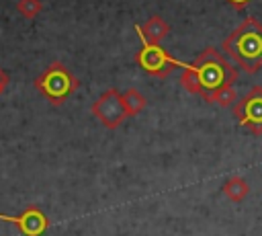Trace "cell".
Here are the masks:
<instances>
[{
    "label": "cell",
    "mask_w": 262,
    "mask_h": 236,
    "mask_svg": "<svg viewBox=\"0 0 262 236\" xmlns=\"http://www.w3.org/2000/svg\"><path fill=\"white\" fill-rule=\"evenodd\" d=\"M92 115L108 129H117L127 117V107H125V101H123V94L117 90V88H108L104 90L94 103H92Z\"/></svg>",
    "instance_id": "8992f818"
},
{
    "label": "cell",
    "mask_w": 262,
    "mask_h": 236,
    "mask_svg": "<svg viewBox=\"0 0 262 236\" xmlns=\"http://www.w3.org/2000/svg\"><path fill=\"white\" fill-rule=\"evenodd\" d=\"M233 117L237 125L246 127L254 135H262V86L250 88L235 105H233Z\"/></svg>",
    "instance_id": "5b68a950"
},
{
    "label": "cell",
    "mask_w": 262,
    "mask_h": 236,
    "mask_svg": "<svg viewBox=\"0 0 262 236\" xmlns=\"http://www.w3.org/2000/svg\"><path fill=\"white\" fill-rule=\"evenodd\" d=\"M227 2H229V4H231L235 10H242V8H246V6H248L252 0H227Z\"/></svg>",
    "instance_id": "4fadbf2b"
},
{
    "label": "cell",
    "mask_w": 262,
    "mask_h": 236,
    "mask_svg": "<svg viewBox=\"0 0 262 236\" xmlns=\"http://www.w3.org/2000/svg\"><path fill=\"white\" fill-rule=\"evenodd\" d=\"M205 101L207 103H215L219 107H233L237 103V94H235V88L233 86H223V88L215 90L213 94H209Z\"/></svg>",
    "instance_id": "8fae6325"
},
{
    "label": "cell",
    "mask_w": 262,
    "mask_h": 236,
    "mask_svg": "<svg viewBox=\"0 0 262 236\" xmlns=\"http://www.w3.org/2000/svg\"><path fill=\"white\" fill-rule=\"evenodd\" d=\"M43 4L41 0H18L16 2V10L25 16V18H37L39 12H41Z\"/></svg>",
    "instance_id": "7c38bea8"
},
{
    "label": "cell",
    "mask_w": 262,
    "mask_h": 236,
    "mask_svg": "<svg viewBox=\"0 0 262 236\" xmlns=\"http://www.w3.org/2000/svg\"><path fill=\"white\" fill-rule=\"evenodd\" d=\"M221 191H223V195L229 199V201H235V203H239V201H244L248 195H250V185H248V181L244 179V176H229L225 183H223V187H221Z\"/></svg>",
    "instance_id": "9c48e42d"
},
{
    "label": "cell",
    "mask_w": 262,
    "mask_h": 236,
    "mask_svg": "<svg viewBox=\"0 0 262 236\" xmlns=\"http://www.w3.org/2000/svg\"><path fill=\"white\" fill-rule=\"evenodd\" d=\"M33 86L51 103V105H61L68 96H72L80 82L78 78L66 68L61 62H51L33 82Z\"/></svg>",
    "instance_id": "3957f363"
},
{
    "label": "cell",
    "mask_w": 262,
    "mask_h": 236,
    "mask_svg": "<svg viewBox=\"0 0 262 236\" xmlns=\"http://www.w3.org/2000/svg\"><path fill=\"white\" fill-rule=\"evenodd\" d=\"M123 101H125V107H127L129 117H133V115L141 113V111L145 109V105H147L145 96H143L137 88H127V90L123 92Z\"/></svg>",
    "instance_id": "30bf717a"
},
{
    "label": "cell",
    "mask_w": 262,
    "mask_h": 236,
    "mask_svg": "<svg viewBox=\"0 0 262 236\" xmlns=\"http://www.w3.org/2000/svg\"><path fill=\"white\" fill-rule=\"evenodd\" d=\"M139 39H141V49L135 53V62L141 66V70L145 74L156 76V78H166L172 72V68L186 70L190 66V64H184V62L172 57L164 47H160L156 43H149L141 35H139Z\"/></svg>",
    "instance_id": "277c9868"
},
{
    "label": "cell",
    "mask_w": 262,
    "mask_h": 236,
    "mask_svg": "<svg viewBox=\"0 0 262 236\" xmlns=\"http://www.w3.org/2000/svg\"><path fill=\"white\" fill-rule=\"evenodd\" d=\"M135 33L141 35L143 39H147L149 43L160 45V43L166 39V35L170 33V25H168L162 16L154 14V16H149V18L145 21V25H135Z\"/></svg>",
    "instance_id": "ba28073f"
},
{
    "label": "cell",
    "mask_w": 262,
    "mask_h": 236,
    "mask_svg": "<svg viewBox=\"0 0 262 236\" xmlns=\"http://www.w3.org/2000/svg\"><path fill=\"white\" fill-rule=\"evenodd\" d=\"M0 220L2 222H10V224H16L25 236H41L45 232V228L49 226L47 215L37 205H27L25 211L18 213V215L0 213Z\"/></svg>",
    "instance_id": "52a82bcc"
},
{
    "label": "cell",
    "mask_w": 262,
    "mask_h": 236,
    "mask_svg": "<svg viewBox=\"0 0 262 236\" xmlns=\"http://www.w3.org/2000/svg\"><path fill=\"white\" fill-rule=\"evenodd\" d=\"M6 86H8V74L0 68V94L4 92V88H6Z\"/></svg>",
    "instance_id": "5bb4252c"
},
{
    "label": "cell",
    "mask_w": 262,
    "mask_h": 236,
    "mask_svg": "<svg viewBox=\"0 0 262 236\" xmlns=\"http://www.w3.org/2000/svg\"><path fill=\"white\" fill-rule=\"evenodd\" d=\"M237 78V70L225 60V55L215 47H205L199 57L182 70L180 84L190 94L207 99L223 86H231Z\"/></svg>",
    "instance_id": "6da1fadb"
},
{
    "label": "cell",
    "mask_w": 262,
    "mask_h": 236,
    "mask_svg": "<svg viewBox=\"0 0 262 236\" xmlns=\"http://www.w3.org/2000/svg\"><path fill=\"white\" fill-rule=\"evenodd\" d=\"M223 51L248 74L262 68V23L254 16L242 21L223 41Z\"/></svg>",
    "instance_id": "7a4b0ae2"
}]
</instances>
